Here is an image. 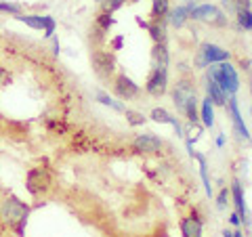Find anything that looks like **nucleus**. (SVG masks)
Instances as JSON below:
<instances>
[{"label":"nucleus","mask_w":252,"mask_h":237,"mask_svg":"<svg viewBox=\"0 0 252 237\" xmlns=\"http://www.w3.org/2000/svg\"><path fill=\"white\" fill-rule=\"evenodd\" d=\"M0 216L4 218V223H9V227L17 233V237H21L30 216V206L26 202H21L19 197L9 195L0 206Z\"/></svg>","instance_id":"1"},{"label":"nucleus","mask_w":252,"mask_h":237,"mask_svg":"<svg viewBox=\"0 0 252 237\" xmlns=\"http://www.w3.org/2000/svg\"><path fill=\"white\" fill-rule=\"evenodd\" d=\"M206 76L212 78L220 89L229 94V97H235V94H238V90H240V76H238V69H235L229 61L208 65L206 67Z\"/></svg>","instance_id":"2"},{"label":"nucleus","mask_w":252,"mask_h":237,"mask_svg":"<svg viewBox=\"0 0 252 237\" xmlns=\"http://www.w3.org/2000/svg\"><path fill=\"white\" fill-rule=\"evenodd\" d=\"M231 59V53L219 46L215 42H202L198 53H195V59H193V67L195 69H206L208 65H215V63H223V61H229Z\"/></svg>","instance_id":"3"},{"label":"nucleus","mask_w":252,"mask_h":237,"mask_svg":"<svg viewBox=\"0 0 252 237\" xmlns=\"http://www.w3.org/2000/svg\"><path fill=\"white\" fill-rule=\"evenodd\" d=\"M91 65H93V72L97 74L101 80H112V78L116 76L118 61H116V55L112 51L94 49L91 53Z\"/></svg>","instance_id":"4"},{"label":"nucleus","mask_w":252,"mask_h":237,"mask_svg":"<svg viewBox=\"0 0 252 237\" xmlns=\"http://www.w3.org/2000/svg\"><path fill=\"white\" fill-rule=\"evenodd\" d=\"M189 19L206 23V26H212V28H225L227 23H229L227 15L220 11L217 4H195V9L191 11V17Z\"/></svg>","instance_id":"5"},{"label":"nucleus","mask_w":252,"mask_h":237,"mask_svg":"<svg viewBox=\"0 0 252 237\" xmlns=\"http://www.w3.org/2000/svg\"><path fill=\"white\" fill-rule=\"evenodd\" d=\"M26 189H28V193L34 195V197L49 191V189H51V175H49V170L42 168V166H34V168H30L28 175H26Z\"/></svg>","instance_id":"6"},{"label":"nucleus","mask_w":252,"mask_h":237,"mask_svg":"<svg viewBox=\"0 0 252 237\" xmlns=\"http://www.w3.org/2000/svg\"><path fill=\"white\" fill-rule=\"evenodd\" d=\"M195 97H198L195 84L189 80V78H179L177 84L172 86V103H175L177 112H181V114L185 112V105Z\"/></svg>","instance_id":"7"},{"label":"nucleus","mask_w":252,"mask_h":237,"mask_svg":"<svg viewBox=\"0 0 252 237\" xmlns=\"http://www.w3.org/2000/svg\"><path fill=\"white\" fill-rule=\"evenodd\" d=\"M145 92L149 97H156L160 99L168 92V69H162V67H152L147 80H145Z\"/></svg>","instance_id":"8"},{"label":"nucleus","mask_w":252,"mask_h":237,"mask_svg":"<svg viewBox=\"0 0 252 237\" xmlns=\"http://www.w3.org/2000/svg\"><path fill=\"white\" fill-rule=\"evenodd\" d=\"M225 109H227V114H229V120H231V126H233L235 137H238L240 141H244V143H250L252 137H250V132H248L246 122H244V118H242L238 99H235V97H229V99H227Z\"/></svg>","instance_id":"9"},{"label":"nucleus","mask_w":252,"mask_h":237,"mask_svg":"<svg viewBox=\"0 0 252 237\" xmlns=\"http://www.w3.org/2000/svg\"><path fill=\"white\" fill-rule=\"evenodd\" d=\"M112 89H114L116 97L120 101H132V99H137L141 94V86L132 80L130 76H126V74H118L114 78Z\"/></svg>","instance_id":"10"},{"label":"nucleus","mask_w":252,"mask_h":237,"mask_svg":"<svg viewBox=\"0 0 252 237\" xmlns=\"http://www.w3.org/2000/svg\"><path fill=\"white\" fill-rule=\"evenodd\" d=\"M164 147V141L154 132H145V134H137L132 139V149L137 153H145V155H158Z\"/></svg>","instance_id":"11"},{"label":"nucleus","mask_w":252,"mask_h":237,"mask_svg":"<svg viewBox=\"0 0 252 237\" xmlns=\"http://www.w3.org/2000/svg\"><path fill=\"white\" fill-rule=\"evenodd\" d=\"M179 229H181V235L183 237H202L204 231V220L198 208L191 210L189 216H183L179 220Z\"/></svg>","instance_id":"12"},{"label":"nucleus","mask_w":252,"mask_h":237,"mask_svg":"<svg viewBox=\"0 0 252 237\" xmlns=\"http://www.w3.org/2000/svg\"><path fill=\"white\" fill-rule=\"evenodd\" d=\"M229 191H231V202L235 206V212L242 216V225H252V218L248 214V206H246V197H244V189H242V183L238 178L231 180Z\"/></svg>","instance_id":"13"},{"label":"nucleus","mask_w":252,"mask_h":237,"mask_svg":"<svg viewBox=\"0 0 252 237\" xmlns=\"http://www.w3.org/2000/svg\"><path fill=\"white\" fill-rule=\"evenodd\" d=\"M193 9H195L193 0H189V2H185V4H177L175 9H170V13H168V23H170L172 28L181 30L189 21V17H191V11Z\"/></svg>","instance_id":"14"},{"label":"nucleus","mask_w":252,"mask_h":237,"mask_svg":"<svg viewBox=\"0 0 252 237\" xmlns=\"http://www.w3.org/2000/svg\"><path fill=\"white\" fill-rule=\"evenodd\" d=\"M149 120H154L156 124H168V126H172V128H175L177 137H181V139L185 137L183 126H181L179 118H177V116H172L170 112H166L164 107H154V109H152V114H149Z\"/></svg>","instance_id":"15"},{"label":"nucleus","mask_w":252,"mask_h":237,"mask_svg":"<svg viewBox=\"0 0 252 237\" xmlns=\"http://www.w3.org/2000/svg\"><path fill=\"white\" fill-rule=\"evenodd\" d=\"M137 26L147 30V34H149V38H152L154 42H166V36H168L166 21H152V19L147 21V19L137 17Z\"/></svg>","instance_id":"16"},{"label":"nucleus","mask_w":252,"mask_h":237,"mask_svg":"<svg viewBox=\"0 0 252 237\" xmlns=\"http://www.w3.org/2000/svg\"><path fill=\"white\" fill-rule=\"evenodd\" d=\"M204 86H206V97H210V101L215 103V107H225L227 105V99H229V94L220 89V86L215 80H212V78L206 76Z\"/></svg>","instance_id":"17"},{"label":"nucleus","mask_w":252,"mask_h":237,"mask_svg":"<svg viewBox=\"0 0 252 237\" xmlns=\"http://www.w3.org/2000/svg\"><path fill=\"white\" fill-rule=\"evenodd\" d=\"M170 65V51L166 42H154L152 46V67H162L168 69Z\"/></svg>","instance_id":"18"},{"label":"nucleus","mask_w":252,"mask_h":237,"mask_svg":"<svg viewBox=\"0 0 252 237\" xmlns=\"http://www.w3.org/2000/svg\"><path fill=\"white\" fill-rule=\"evenodd\" d=\"M168 13L170 0H152V13H149L152 21H168Z\"/></svg>","instance_id":"19"},{"label":"nucleus","mask_w":252,"mask_h":237,"mask_svg":"<svg viewBox=\"0 0 252 237\" xmlns=\"http://www.w3.org/2000/svg\"><path fill=\"white\" fill-rule=\"evenodd\" d=\"M200 122L206 126V128H212V126H215V103L210 101V97H204L202 99V105H200Z\"/></svg>","instance_id":"20"},{"label":"nucleus","mask_w":252,"mask_h":237,"mask_svg":"<svg viewBox=\"0 0 252 237\" xmlns=\"http://www.w3.org/2000/svg\"><path fill=\"white\" fill-rule=\"evenodd\" d=\"M193 160H198L200 164V177H202V183H204V189H206V195L210 197L212 195V183H210V175H208V160L206 155H202L200 151H193Z\"/></svg>","instance_id":"21"},{"label":"nucleus","mask_w":252,"mask_h":237,"mask_svg":"<svg viewBox=\"0 0 252 237\" xmlns=\"http://www.w3.org/2000/svg\"><path fill=\"white\" fill-rule=\"evenodd\" d=\"M15 19H19L21 23H26V26L32 28V30H42V26H44L42 15H36V13H21L19 17H15Z\"/></svg>","instance_id":"22"},{"label":"nucleus","mask_w":252,"mask_h":237,"mask_svg":"<svg viewBox=\"0 0 252 237\" xmlns=\"http://www.w3.org/2000/svg\"><path fill=\"white\" fill-rule=\"evenodd\" d=\"M114 23H116L114 13H109V11H99V13H97V17H94V26H99L101 30L105 31V34L114 28Z\"/></svg>","instance_id":"23"},{"label":"nucleus","mask_w":252,"mask_h":237,"mask_svg":"<svg viewBox=\"0 0 252 237\" xmlns=\"http://www.w3.org/2000/svg\"><path fill=\"white\" fill-rule=\"evenodd\" d=\"M235 21H238V28L244 31H252V9H240L235 13Z\"/></svg>","instance_id":"24"},{"label":"nucleus","mask_w":252,"mask_h":237,"mask_svg":"<svg viewBox=\"0 0 252 237\" xmlns=\"http://www.w3.org/2000/svg\"><path fill=\"white\" fill-rule=\"evenodd\" d=\"M97 101L101 105H105V107H109V109H114V112H120V114H124V105L120 103V101H116L114 97H109L107 92H97Z\"/></svg>","instance_id":"25"},{"label":"nucleus","mask_w":252,"mask_h":237,"mask_svg":"<svg viewBox=\"0 0 252 237\" xmlns=\"http://www.w3.org/2000/svg\"><path fill=\"white\" fill-rule=\"evenodd\" d=\"M229 204H231V191H229V187H220L219 193H217V210L225 212Z\"/></svg>","instance_id":"26"},{"label":"nucleus","mask_w":252,"mask_h":237,"mask_svg":"<svg viewBox=\"0 0 252 237\" xmlns=\"http://www.w3.org/2000/svg\"><path fill=\"white\" fill-rule=\"evenodd\" d=\"M124 118H126V122H128L130 126H143L147 122V118L141 114V112H135V109H124Z\"/></svg>","instance_id":"27"},{"label":"nucleus","mask_w":252,"mask_h":237,"mask_svg":"<svg viewBox=\"0 0 252 237\" xmlns=\"http://www.w3.org/2000/svg\"><path fill=\"white\" fill-rule=\"evenodd\" d=\"M0 13L13 15V17H19L23 13V6L19 2H6V0H0Z\"/></svg>","instance_id":"28"},{"label":"nucleus","mask_w":252,"mask_h":237,"mask_svg":"<svg viewBox=\"0 0 252 237\" xmlns=\"http://www.w3.org/2000/svg\"><path fill=\"white\" fill-rule=\"evenodd\" d=\"M42 19H44V26H42L44 38H53L55 36V30H57V21H55L51 15H42Z\"/></svg>","instance_id":"29"},{"label":"nucleus","mask_w":252,"mask_h":237,"mask_svg":"<svg viewBox=\"0 0 252 237\" xmlns=\"http://www.w3.org/2000/svg\"><path fill=\"white\" fill-rule=\"evenodd\" d=\"M91 42H93L94 46H97V49L105 42V31L101 30L99 26H93V28H91Z\"/></svg>","instance_id":"30"},{"label":"nucleus","mask_w":252,"mask_h":237,"mask_svg":"<svg viewBox=\"0 0 252 237\" xmlns=\"http://www.w3.org/2000/svg\"><path fill=\"white\" fill-rule=\"evenodd\" d=\"M44 124H46V128H49V130H55V132H59V134L65 132V124H63L59 118H46Z\"/></svg>","instance_id":"31"},{"label":"nucleus","mask_w":252,"mask_h":237,"mask_svg":"<svg viewBox=\"0 0 252 237\" xmlns=\"http://www.w3.org/2000/svg\"><path fill=\"white\" fill-rule=\"evenodd\" d=\"M126 0H103V11H109V13H116L118 9H122Z\"/></svg>","instance_id":"32"},{"label":"nucleus","mask_w":252,"mask_h":237,"mask_svg":"<svg viewBox=\"0 0 252 237\" xmlns=\"http://www.w3.org/2000/svg\"><path fill=\"white\" fill-rule=\"evenodd\" d=\"M220 4L227 9V13H231V15H235L240 11V0H220Z\"/></svg>","instance_id":"33"},{"label":"nucleus","mask_w":252,"mask_h":237,"mask_svg":"<svg viewBox=\"0 0 252 237\" xmlns=\"http://www.w3.org/2000/svg\"><path fill=\"white\" fill-rule=\"evenodd\" d=\"M122 46H124V36H116L109 40V51H122Z\"/></svg>","instance_id":"34"},{"label":"nucleus","mask_w":252,"mask_h":237,"mask_svg":"<svg viewBox=\"0 0 252 237\" xmlns=\"http://www.w3.org/2000/svg\"><path fill=\"white\" fill-rule=\"evenodd\" d=\"M229 225H231V227H235V229H240V227H242V216H240L235 210L229 214Z\"/></svg>","instance_id":"35"},{"label":"nucleus","mask_w":252,"mask_h":237,"mask_svg":"<svg viewBox=\"0 0 252 237\" xmlns=\"http://www.w3.org/2000/svg\"><path fill=\"white\" fill-rule=\"evenodd\" d=\"M225 141H227V134H225V132H219L215 143H217V147H219V149H223V147H225Z\"/></svg>","instance_id":"36"},{"label":"nucleus","mask_w":252,"mask_h":237,"mask_svg":"<svg viewBox=\"0 0 252 237\" xmlns=\"http://www.w3.org/2000/svg\"><path fill=\"white\" fill-rule=\"evenodd\" d=\"M51 40H53V53H55V55H59V51H61L59 38H57V36H53V38H51Z\"/></svg>","instance_id":"37"},{"label":"nucleus","mask_w":252,"mask_h":237,"mask_svg":"<svg viewBox=\"0 0 252 237\" xmlns=\"http://www.w3.org/2000/svg\"><path fill=\"white\" fill-rule=\"evenodd\" d=\"M240 67L246 69V72H250V59H242V61H240Z\"/></svg>","instance_id":"38"},{"label":"nucleus","mask_w":252,"mask_h":237,"mask_svg":"<svg viewBox=\"0 0 252 237\" xmlns=\"http://www.w3.org/2000/svg\"><path fill=\"white\" fill-rule=\"evenodd\" d=\"M223 237H233V231L231 229H223Z\"/></svg>","instance_id":"39"},{"label":"nucleus","mask_w":252,"mask_h":237,"mask_svg":"<svg viewBox=\"0 0 252 237\" xmlns=\"http://www.w3.org/2000/svg\"><path fill=\"white\" fill-rule=\"evenodd\" d=\"M233 237H244V233L240 231V229H235V231H233Z\"/></svg>","instance_id":"40"},{"label":"nucleus","mask_w":252,"mask_h":237,"mask_svg":"<svg viewBox=\"0 0 252 237\" xmlns=\"http://www.w3.org/2000/svg\"><path fill=\"white\" fill-rule=\"evenodd\" d=\"M250 94H252V72H250Z\"/></svg>","instance_id":"41"},{"label":"nucleus","mask_w":252,"mask_h":237,"mask_svg":"<svg viewBox=\"0 0 252 237\" xmlns=\"http://www.w3.org/2000/svg\"><path fill=\"white\" fill-rule=\"evenodd\" d=\"M126 2H132V4H135V2H139V0H126Z\"/></svg>","instance_id":"42"},{"label":"nucleus","mask_w":252,"mask_h":237,"mask_svg":"<svg viewBox=\"0 0 252 237\" xmlns=\"http://www.w3.org/2000/svg\"><path fill=\"white\" fill-rule=\"evenodd\" d=\"M94 2H103V0H94Z\"/></svg>","instance_id":"43"}]
</instances>
